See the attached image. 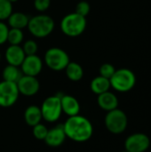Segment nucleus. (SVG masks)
<instances>
[{
    "mask_svg": "<svg viewBox=\"0 0 151 152\" xmlns=\"http://www.w3.org/2000/svg\"><path fill=\"white\" fill-rule=\"evenodd\" d=\"M55 23L53 18L45 14H40L29 19L28 29L32 36L37 38H43L49 36L54 29Z\"/></svg>",
    "mask_w": 151,
    "mask_h": 152,
    "instance_id": "7ed1b4c3",
    "label": "nucleus"
},
{
    "mask_svg": "<svg viewBox=\"0 0 151 152\" xmlns=\"http://www.w3.org/2000/svg\"><path fill=\"white\" fill-rule=\"evenodd\" d=\"M115 71H116V69L112 64L104 63L100 68V76H101L105 78L110 79L111 77L114 75Z\"/></svg>",
    "mask_w": 151,
    "mask_h": 152,
    "instance_id": "b1692460",
    "label": "nucleus"
},
{
    "mask_svg": "<svg viewBox=\"0 0 151 152\" xmlns=\"http://www.w3.org/2000/svg\"><path fill=\"white\" fill-rule=\"evenodd\" d=\"M64 70L68 78L74 82L81 80L84 76V70L82 66L75 61H69Z\"/></svg>",
    "mask_w": 151,
    "mask_h": 152,
    "instance_id": "6ab92c4d",
    "label": "nucleus"
},
{
    "mask_svg": "<svg viewBox=\"0 0 151 152\" xmlns=\"http://www.w3.org/2000/svg\"><path fill=\"white\" fill-rule=\"evenodd\" d=\"M7 20H8V24L11 28L22 29L28 26L29 18L28 17L27 14L23 12H12Z\"/></svg>",
    "mask_w": 151,
    "mask_h": 152,
    "instance_id": "f3484780",
    "label": "nucleus"
},
{
    "mask_svg": "<svg viewBox=\"0 0 151 152\" xmlns=\"http://www.w3.org/2000/svg\"><path fill=\"white\" fill-rule=\"evenodd\" d=\"M51 5V0H34V7L38 12H45Z\"/></svg>",
    "mask_w": 151,
    "mask_h": 152,
    "instance_id": "bb28decb",
    "label": "nucleus"
},
{
    "mask_svg": "<svg viewBox=\"0 0 151 152\" xmlns=\"http://www.w3.org/2000/svg\"><path fill=\"white\" fill-rule=\"evenodd\" d=\"M109 81L111 87H113L116 91L125 93L134 87L136 83V77L131 69H116Z\"/></svg>",
    "mask_w": 151,
    "mask_h": 152,
    "instance_id": "20e7f679",
    "label": "nucleus"
},
{
    "mask_svg": "<svg viewBox=\"0 0 151 152\" xmlns=\"http://www.w3.org/2000/svg\"><path fill=\"white\" fill-rule=\"evenodd\" d=\"M9 1L12 4V3H15V2H17V1H19V0H9Z\"/></svg>",
    "mask_w": 151,
    "mask_h": 152,
    "instance_id": "c85d7f7f",
    "label": "nucleus"
},
{
    "mask_svg": "<svg viewBox=\"0 0 151 152\" xmlns=\"http://www.w3.org/2000/svg\"><path fill=\"white\" fill-rule=\"evenodd\" d=\"M19 90L16 83L3 80L0 82V106L8 108L12 106L19 98Z\"/></svg>",
    "mask_w": 151,
    "mask_h": 152,
    "instance_id": "6e6552de",
    "label": "nucleus"
},
{
    "mask_svg": "<svg viewBox=\"0 0 151 152\" xmlns=\"http://www.w3.org/2000/svg\"><path fill=\"white\" fill-rule=\"evenodd\" d=\"M2 76H3L4 80L17 84V82L20 80V78L23 76V73L20 67L8 64L3 69Z\"/></svg>",
    "mask_w": 151,
    "mask_h": 152,
    "instance_id": "aec40b11",
    "label": "nucleus"
},
{
    "mask_svg": "<svg viewBox=\"0 0 151 152\" xmlns=\"http://www.w3.org/2000/svg\"><path fill=\"white\" fill-rule=\"evenodd\" d=\"M48 133V129L45 126L39 123L33 126V135L36 139L39 141H44Z\"/></svg>",
    "mask_w": 151,
    "mask_h": 152,
    "instance_id": "5701e85b",
    "label": "nucleus"
},
{
    "mask_svg": "<svg viewBox=\"0 0 151 152\" xmlns=\"http://www.w3.org/2000/svg\"><path fill=\"white\" fill-rule=\"evenodd\" d=\"M45 65L54 71L64 70L69 63V57L68 53L61 48L52 47L49 48L44 54Z\"/></svg>",
    "mask_w": 151,
    "mask_h": 152,
    "instance_id": "39448f33",
    "label": "nucleus"
},
{
    "mask_svg": "<svg viewBox=\"0 0 151 152\" xmlns=\"http://www.w3.org/2000/svg\"><path fill=\"white\" fill-rule=\"evenodd\" d=\"M67 136L65 134L63 124H61L59 126H56L49 129L46 134V137L44 141L48 146L55 148V147L61 146L64 142Z\"/></svg>",
    "mask_w": 151,
    "mask_h": 152,
    "instance_id": "f8f14e48",
    "label": "nucleus"
},
{
    "mask_svg": "<svg viewBox=\"0 0 151 152\" xmlns=\"http://www.w3.org/2000/svg\"><path fill=\"white\" fill-rule=\"evenodd\" d=\"M0 60H1V53H0Z\"/></svg>",
    "mask_w": 151,
    "mask_h": 152,
    "instance_id": "7c9ffc66",
    "label": "nucleus"
},
{
    "mask_svg": "<svg viewBox=\"0 0 151 152\" xmlns=\"http://www.w3.org/2000/svg\"><path fill=\"white\" fill-rule=\"evenodd\" d=\"M122 152H128V151H125H125H122Z\"/></svg>",
    "mask_w": 151,
    "mask_h": 152,
    "instance_id": "c756f323",
    "label": "nucleus"
},
{
    "mask_svg": "<svg viewBox=\"0 0 151 152\" xmlns=\"http://www.w3.org/2000/svg\"><path fill=\"white\" fill-rule=\"evenodd\" d=\"M63 128L66 136L77 142L88 141L93 133V127L90 120L79 114L69 117L63 124Z\"/></svg>",
    "mask_w": 151,
    "mask_h": 152,
    "instance_id": "f257e3e1",
    "label": "nucleus"
},
{
    "mask_svg": "<svg viewBox=\"0 0 151 152\" xmlns=\"http://www.w3.org/2000/svg\"><path fill=\"white\" fill-rule=\"evenodd\" d=\"M4 57L8 64L20 67L22 61H24L26 54L20 45H10L4 53Z\"/></svg>",
    "mask_w": 151,
    "mask_h": 152,
    "instance_id": "ddd939ff",
    "label": "nucleus"
},
{
    "mask_svg": "<svg viewBox=\"0 0 151 152\" xmlns=\"http://www.w3.org/2000/svg\"><path fill=\"white\" fill-rule=\"evenodd\" d=\"M37 44L34 40H27L22 46V49L25 53L26 55H34L36 54L37 52Z\"/></svg>",
    "mask_w": 151,
    "mask_h": 152,
    "instance_id": "393cba45",
    "label": "nucleus"
},
{
    "mask_svg": "<svg viewBox=\"0 0 151 152\" xmlns=\"http://www.w3.org/2000/svg\"><path fill=\"white\" fill-rule=\"evenodd\" d=\"M86 18L77 12H71L64 16L61 21V29L69 37H77L84 33L86 28Z\"/></svg>",
    "mask_w": 151,
    "mask_h": 152,
    "instance_id": "f03ea898",
    "label": "nucleus"
},
{
    "mask_svg": "<svg viewBox=\"0 0 151 152\" xmlns=\"http://www.w3.org/2000/svg\"><path fill=\"white\" fill-rule=\"evenodd\" d=\"M61 104L62 112H64L69 117H72L79 114L80 104L74 96L68 95V94H64L61 96Z\"/></svg>",
    "mask_w": 151,
    "mask_h": 152,
    "instance_id": "4468645a",
    "label": "nucleus"
},
{
    "mask_svg": "<svg viewBox=\"0 0 151 152\" xmlns=\"http://www.w3.org/2000/svg\"><path fill=\"white\" fill-rule=\"evenodd\" d=\"M8 26L0 20V45H4L7 42V37H8Z\"/></svg>",
    "mask_w": 151,
    "mask_h": 152,
    "instance_id": "cd10ccee",
    "label": "nucleus"
},
{
    "mask_svg": "<svg viewBox=\"0 0 151 152\" xmlns=\"http://www.w3.org/2000/svg\"><path fill=\"white\" fill-rule=\"evenodd\" d=\"M97 103L101 109H102L103 110H106L108 112V111L113 110L117 108L118 99L113 93L108 91V92H105V93L98 95Z\"/></svg>",
    "mask_w": 151,
    "mask_h": 152,
    "instance_id": "2eb2a0df",
    "label": "nucleus"
},
{
    "mask_svg": "<svg viewBox=\"0 0 151 152\" xmlns=\"http://www.w3.org/2000/svg\"><path fill=\"white\" fill-rule=\"evenodd\" d=\"M90 87L93 93L99 95L101 94L109 91V88L111 87V86H110L109 79L105 78L101 76H98L92 80L90 84Z\"/></svg>",
    "mask_w": 151,
    "mask_h": 152,
    "instance_id": "a211bd4d",
    "label": "nucleus"
},
{
    "mask_svg": "<svg viewBox=\"0 0 151 152\" xmlns=\"http://www.w3.org/2000/svg\"><path fill=\"white\" fill-rule=\"evenodd\" d=\"M24 35L22 29L11 28L8 31L7 42L12 45H20L23 40Z\"/></svg>",
    "mask_w": 151,
    "mask_h": 152,
    "instance_id": "412c9836",
    "label": "nucleus"
},
{
    "mask_svg": "<svg viewBox=\"0 0 151 152\" xmlns=\"http://www.w3.org/2000/svg\"><path fill=\"white\" fill-rule=\"evenodd\" d=\"M42 118H43V117H42L41 110L39 107H37L36 105L28 106L24 112L25 122L29 126L33 127L34 126L39 124Z\"/></svg>",
    "mask_w": 151,
    "mask_h": 152,
    "instance_id": "dca6fc26",
    "label": "nucleus"
},
{
    "mask_svg": "<svg viewBox=\"0 0 151 152\" xmlns=\"http://www.w3.org/2000/svg\"><path fill=\"white\" fill-rule=\"evenodd\" d=\"M104 122L106 128L111 134H119L126 129L128 119L126 114L123 110L117 108L113 110L108 111Z\"/></svg>",
    "mask_w": 151,
    "mask_h": 152,
    "instance_id": "423d86ee",
    "label": "nucleus"
},
{
    "mask_svg": "<svg viewBox=\"0 0 151 152\" xmlns=\"http://www.w3.org/2000/svg\"><path fill=\"white\" fill-rule=\"evenodd\" d=\"M43 69V61L36 54L26 55L24 61L20 65V69L23 75L36 77Z\"/></svg>",
    "mask_w": 151,
    "mask_h": 152,
    "instance_id": "9b49d317",
    "label": "nucleus"
},
{
    "mask_svg": "<svg viewBox=\"0 0 151 152\" xmlns=\"http://www.w3.org/2000/svg\"><path fill=\"white\" fill-rule=\"evenodd\" d=\"M12 13V4L9 0H0V20H7Z\"/></svg>",
    "mask_w": 151,
    "mask_h": 152,
    "instance_id": "4be33fe9",
    "label": "nucleus"
},
{
    "mask_svg": "<svg viewBox=\"0 0 151 152\" xmlns=\"http://www.w3.org/2000/svg\"><path fill=\"white\" fill-rule=\"evenodd\" d=\"M91 7L88 2L86 1H81L79 3H77V6H76V12L77 13H78L79 15H82L84 17H86L89 12H90Z\"/></svg>",
    "mask_w": 151,
    "mask_h": 152,
    "instance_id": "a878e982",
    "label": "nucleus"
},
{
    "mask_svg": "<svg viewBox=\"0 0 151 152\" xmlns=\"http://www.w3.org/2000/svg\"><path fill=\"white\" fill-rule=\"evenodd\" d=\"M19 93L25 96H33L39 91L40 84L36 77L23 75L17 82Z\"/></svg>",
    "mask_w": 151,
    "mask_h": 152,
    "instance_id": "9d476101",
    "label": "nucleus"
},
{
    "mask_svg": "<svg viewBox=\"0 0 151 152\" xmlns=\"http://www.w3.org/2000/svg\"><path fill=\"white\" fill-rule=\"evenodd\" d=\"M40 110L42 112V117L45 121L50 123L56 122L62 113L61 96L53 95L47 97L43 102Z\"/></svg>",
    "mask_w": 151,
    "mask_h": 152,
    "instance_id": "0eeeda50",
    "label": "nucleus"
},
{
    "mask_svg": "<svg viewBox=\"0 0 151 152\" xmlns=\"http://www.w3.org/2000/svg\"><path fill=\"white\" fill-rule=\"evenodd\" d=\"M150 146V137L142 133L131 134L125 142V149L128 152H145Z\"/></svg>",
    "mask_w": 151,
    "mask_h": 152,
    "instance_id": "1a4fd4ad",
    "label": "nucleus"
}]
</instances>
